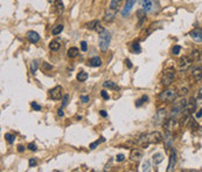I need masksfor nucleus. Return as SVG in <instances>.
Returning <instances> with one entry per match:
<instances>
[{"instance_id":"nucleus-1","label":"nucleus","mask_w":202,"mask_h":172,"mask_svg":"<svg viewBox=\"0 0 202 172\" xmlns=\"http://www.w3.org/2000/svg\"><path fill=\"white\" fill-rule=\"evenodd\" d=\"M162 141V136L160 132L158 131H153L150 134H143L140 135V137L137 141V144L141 145L143 148H146L148 144H158Z\"/></svg>"},{"instance_id":"nucleus-2","label":"nucleus","mask_w":202,"mask_h":172,"mask_svg":"<svg viewBox=\"0 0 202 172\" xmlns=\"http://www.w3.org/2000/svg\"><path fill=\"white\" fill-rule=\"evenodd\" d=\"M179 95L178 93L175 91L174 89H165V90H162L160 94H159V100L162 101V102H166V103H172V102H174L176 100V97H178Z\"/></svg>"},{"instance_id":"nucleus-3","label":"nucleus","mask_w":202,"mask_h":172,"mask_svg":"<svg viewBox=\"0 0 202 172\" xmlns=\"http://www.w3.org/2000/svg\"><path fill=\"white\" fill-rule=\"evenodd\" d=\"M186 107H187V101H186V99H181L180 101L174 102L173 108H172V113H171V117L176 118L179 115H181L185 111Z\"/></svg>"},{"instance_id":"nucleus-4","label":"nucleus","mask_w":202,"mask_h":172,"mask_svg":"<svg viewBox=\"0 0 202 172\" xmlns=\"http://www.w3.org/2000/svg\"><path fill=\"white\" fill-rule=\"evenodd\" d=\"M110 39H111V36H110V32L108 29H105L104 32H102L99 34V48L103 53H105L109 48Z\"/></svg>"},{"instance_id":"nucleus-5","label":"nucleus","mask_w":202,"mask_h":172,"mask_svg":"<svg viewBox=\"0 0 202 172\" xmlns=\"http://www.w3.org/2000/svg\"><path fill=\"white\" fill-rule=\"evenodd\" d=\"M175 77V73L174 69L172 68H167L165 72L162 73V76H161V84L164 87H169L172 84L173 80Z\"/></svg>"},{"instance_id":"nucleus-6","label":"nucleus","mask_w":202,"mask_h":172,"mask_svg":"<svg viewBox=\"0 0 202 172\" xmlns=\"http://www.w3.org/2000/svg\"><path fill=\"white\" fill-rule=\"evenodd\" d=\"M166 109H159L155 114V117H154V123L157 125H164V123L166 121Z\"/></svg>"},{"instance_id":"nucleus-7","label":"nucleus","mask_w":202,"mask_h":172,"mask_svg":"<svg viewBox=\"0 0 202 172\" xmlns=\"http://www.w3.org/2000/svg\"><path fill=\"white\" fill-rule=\"evenodd\" d=\"M193 63V59L190 56H182L179 61V69L180 70H187Z\"/></svg>"},{"instance_id":"nucleus-8","label":"nucleus","mask_w":202,"mask_h":172,"mask_svg":"<svg viewBox=\"0 0 202 172\" xmlns=\"http://www.w3.org/2000/svg\"><path fill=\"white\" fill-rule=\"evenodd\" d=\"M62 87L61 86H56L55 88H53L50 91H49V96H50V99L54 101H57V100H61V97H62Z\"/></svg>"},{"instance_id":"nucleus-9","label":"nucleus","mask_w":202,"mask_h":172,"mask_svg":"<svg viewBox=\"0 0 202 172\" xmlns=\"http://www.w3.org/2000/svg\"><path fill=\"white\" fill-rule=\"evenodd\" d=\"M190 38L195 41V42H202V29L201 28H194L189 33Z\"/></svg>"},{"instance_id":"nucleus-10","label":"nucleus","mask_w":202,"mask_h":172,"mask_svg":"<svg viewBox=\"0 0 202 172\" xmlns=\"http://www.w3.org/2000/svg\"><path fill=\"white\" fill-rule=\"evenodd\" d=\"M143 158V152L139 150V149H132L131 152H130V159L132 162H139L140 159Z\"/></svg>"},{"instance_id":"nucleus-11","label":"nucleus","mask_w":202,"mask_h":172,"mask_svg":"<svg viewBox=\"0 0 202 172\" xmlns=\"http://www.w3.org/2000/svg\"><path fill=\"white\" fill-rule=\"evenodd\" d=\"M26 38L28 39V41L32 43H36L40 41V35H39V33H36L35 30H29V32H27Z\"/></svg>"},{"instance_id":"nucleus-12","label":"nucleus","mask_w":202,"mask_h":172,"mask_svg":"<svg viewBox=\"0 0 202 172\" xmlns=\"http://www.w3.org/2000/svg\"><path fill=\"white\" fill-rule=\"evenodd\" d=\"M136 1H137V0H127V1H126L125 6H124L123 11H122V16H124V18H125L126 15L131 12V9H132L133 5L136 4Z\"/></svg>"},{"instance_id":"nucleus-13","label":"nucleus","mask_w":202,"mask_h":172,"mask_svg":"<svg viewBox=\"0 0 202 172\" xmlns=\"http://www.w3.org/2000/svg\"><path fill=\"white\" fill-rule=\"evenodd\" d=\"M196 106H197V102H196L193 97L190 99V101L189 102H187V107H186V109H185V111L183 113H187V114H193L194 111H195L196 109Z\"/></svg>"},{"instance_id":"nucleus-14","label":"nucleus","mask_w":202,"mask_h":172,"mask_svg":"<svg viewBox=\"0 0 202 172\" xmlns=\"http://www.w3.org/2000/svg\"><path fill=\"white\" fill-rule=\"evenodd\" d=\"M116 18V9L112 8H108L106 13L104 15V21L105 22H112Z\"/></svg>"},{"instance_id":"nucleus-15","label":"nucleus","mask_w":202,"mask_h":172,"mask_svg":"<svg viewBox=\"0 0 202 172\" xmlns=\"http://www.w3.org/2000/svg\"><path fill=\"white\" fill-rule=\"evenodd\" d=\"M175 163H176V152H175V150L173 149L172 152H171V156H169V163H168V167H167L168 172L172 171V170L174 169Z\"/></svg>"},{"instance_id":"nucleus-16","label":"nucleus","mask_w":202,"mask_h":172,"mask_svg":"<svg viewBox=\"0 0 202 172\" xmlns=\"http://www.w3.org/2000/svg\"><path fill=\"white\" fill-rule=\"evenodd\" d=\"M192 76H193L194 81H196V82L201 81L202 80V68H200V67L194 68V69H193V73H192Z\"/></svg>"},{"instance_id":"nucleus-17","label":"nucleus","mask_w":202,"mask_h":172,"mask_svg":"<svg viewBox=\"0 0 202 172\" xmlns=\"http://www.w3.org/2000/svg\"><path fill=\"white\" fill-rule=\"evenodd\" d=\"M164 142L166 144V146L169 148L172 144H173V136H172V134H171V131H166V134L164 135Z\"/></svg>"},{"instance_id":"nucleus-18","label":"nucleus","mask_w":202,"mask_h":172,"mask_svg":"<svg viewBox=\"0 0 202 172\" xmlns=\"http://www.w3.org/2000/svg\"><path fill=\"white\" fill-rule=\"evenodd\" d=\"M55 8H56V13H57V14L58 15L63 14V12H64V5H63V2L61 0H56Z\"/></svg>"},{"instance_id":"nucleus-19","label":"nucleus","mask_w":202,"mask_h":172,"mask_svg":"<svg viewBox=\"0 0 202 172\" xmlns=\"http://www.w3.org/2000/svg\"><path fill=\"white\" fill-rule=\"evenodd\" d=\"M68 57H70V59H75V57L80 54V50H78V48H76V47H71V48H69L68 49Z\"/></svg>"},{"instance_id":"nucleus-20","label":"nucleus","mask_w":202,"mask_h":172,"mask_svg":"<svg viewBox=\"0 0 202 172\" xmlns=\"http://www.w3.org/2000/svg\"><path fill=\"white\" fill-rule=\"evenodd\" d=\"M152 159H153L154 164L158 165V164H160L161 162L164 160V156H162V153H160V152H157V153H154L153 155Z\"/></svg>"},{"instance_id":"nucleus-21","label":"nucleus","mask_w":202,"mask_h":172,"mask_svg":"<svg viewBox=\"0 0 202 172\" xmlns=\"http://www.w3.org/2000/svg\"><path fill=\"white\" fill-rule=\"evenodd\" d=\"M143 9L145 12H151L152 11V1L151 0H143Z\"/></svg>"},{"instance_id":"nucleus-22","label":"nucleus","mask_w":202,"mask_h":172,"mask_svg":"<svg viewBox=\"0 0 202 172\" xmlns=\"http://www.w3.org/2000/svg\"><path fill=\"white\" fill-rule=\"evenodd\" d=\"M103 87L108 88V89H115V90H118L119 89V87L115 82H112V81H105L104 83H103Z\"/></svg>"},{"instance_id":"nucleus-23","label":"nucleus","mask_w":202,"mask_h":172,"mask_svg":"<svg viewBox=\"0 0 202 172\" xmlns=\"http://www.w3.org/2000/svg\"><path fill=\"white\" fill-rule=\"evenodd\" d=\"M102 65V60L98 56H94L90 59V66L91 67H99Z\"/></svg>"},{"instance_id":"nucleus-24","label":"nucleus","mask_w":202,"mask_h":172,"mask_svg":"<svg viewBox=\"0 0 202 172\" xmlns=\"http://www.w3.org/2000/svg\"><path fill=\"white\" fill-rule=\"evenodd\" d=\"M60 47H61V45L58 41H51V42L49 43V49L51 50V52H57V50L60 49Z\"/></svg>"},{"instance_id":"nucleus-25","label":"nucleus","mask_w":202,"mask_h":172,"mask_svg":"<svg viewBox=\"0 0 202 172\" xmlns=\"http://www.w3.org/2000/svg\"><path fill=\"white\" fill-rule=\"evenodd\" d=\"M62 30H63V25H56L55 27H53V29H51V34L53 35H58V34H61Z\"/></svg>"},{"instance_id":"nucleus-26","label":"nucleus","mask_w":202,"mask_h":172,"mask_svg":"<svg viewBox=\"0 0 202 172\" xmlns=\"http://www.w3.org/2000/svg\"><path fill=\"white\" fill-rule=\"evenodd\" d=\"M137 15H138V18H139V26H141L143 21L145 20V15H146V12H145L144 9H139V11L137 12Z\"/></svg>"},{"instance_id":"nucleus-27","label":"nucleus","mask_w":202,"mask_h":172,"mask_svg":"<svg viewBox=\"0 0 202 172\" xmlns=\"http://www.w3.org/2000/svg\"><path fill=\"white\" fill-rule=\"evenodd\" d=\"M103 142H105V138L104 137H101V138H99V141L97 139L96 142H94V143L90 144V146H89V148H90V150H95L98 145H99L101 143H103Z\"/></svg>"},{"instance_id":"nucleus-28","label":"nucleus","mask_w":202,"mask_h":172,"mask_svg":"<svg viewBox=\"0 0 202 172\" xmlns=\"http://www.w3.org/2000/svg\"><path fill=\"white\" fill-rule=\"evenodd\" d=\"M147 100H148V97H147L146 95H143L139 100H137V102H136V107H141Z\"/></svg>"},{"instance_id":"nucleus-29","label":"nucleus","mask_w":202,"mask_h":172,"mask_svg":"<svg viewBox=\"0 0 202 172\" xmlns=\"http://www.w3.org/2000/svg\"><path fill=\"white\" fill-rule=\"evenodd\" d=\"M76 79L78 80V81H81V82H83V81H85V80L88 79V74L85 72H80L77 74Z\"/></svg>"},{"instance_id":"nucleus-30","label":"nucleus","mask_w":202,"mask_h":172,"mask_svg":"<svg viewBox=\"0 0 202 172\" xmlns=\"http://www.w3.org/2000/svg\"><path fill=\"white\" fill-rule=\"evenodd\" d=\"M131 48H132V52L137 53V54H139L140 52H141V48H140V46H139V42H133L132 46H131Z\"/></svg>"},{"instance_id":"nucleus-31","label":"nucleus","mask_w":202,"mask_h":172,"mask_svg":"<svg viewBox=\"0 0 202 172\" xmlns=\"http://www.w3.org/2000/svg\"><path fill=\"white\" fill-rule=\"evenodd\" d=\"M5 139H6V142L8 144H12L14 142V139H15V136L12 135V134H5Z\"/></svg>"},{"instance_id":"nucleus-32","label":"nucleus","mask_w":202,"mask_h":172,"mask_svg":"<svg viewBox=\"0 0 202 172\" xmlns=\"http://www.w3.org/2000/svg\"><path fill=\"white\" fill-rule=\"evenodd\" d=\"M94 30H96L98 34H101L102 32H104L105 28L103 27V26H102V23H101V22L97 21V23H96V26H95V29H94Z\"/></svg>"},{"instance_id":"nucleus-33","label":"nucleus","mask_w":202,"mask_h":172,"mask_svg":"<svg viewBox=\"0 0 202 172\" xmlns=\"http://www.w3.org/2000/svg\"><path fill=\"white\" fill-rule=\"evenodd\" d=\"M188 94V88L187 87H181L180 89H179V93H178V95L179 96H185V95H187Z\"/></svg>"},{"instance_id":"nucleus-34","label":"nucleus","mask_w":202,"mask_h":172,"mask_svg":"<svg viewBox=\"0 0 202 172\" xmlns=\"http://www.w3.org/2000/svg\"><path fill=\"white\" fill-rule=\"evenodd\" d=\"M37 63H39V62H37L36 60H34V61L32 62V65H30V72H32V74H35L36 70H37V66H39Z\"/></svg>"},{"instance_id":"nucleus-35","label":"nucleus","mask_w":202,"mask_h":172,"mask_svg":"<svg viewBox=\"0 0 202 172\" xmlns=\"http://www.w3.org/2000/svg\"><path fill=\"white\" fill-rule=\"evenodd\" d=\"M123 0H112L111 4H110V8H112V9H116V8L118 7L119 2H122Z\"/></svg>"},{"instance_id":"nucleus-36","label":"nucleus","mask_w":202,"mask_h":172,"mask_svg":"<svg viewBox=\"0 0 202 172\" xmlns=\"http://www.w3.org/2000/svg\"><path fill=\"white\" fill-rule=\"evenodd\" d=\"M200 54H201V53H200L199 50L194 49L193 52H192V54H190V55H192L190 57H192L193 60H199V57H200Z\"/></svg>"},{"instance_id":"nucleus-37","label":"nucleus","mask_w":202,"mask_h":172,"mask_svg":"<svg viewBox=\"0 0 202 172\" xmlns=\"http://www.w3.org/2000/svg\"><path fill=\"white\" fill-rule=\"evenodd\" d=\"M180 50H181V47H180L179 45H175V46H173V49H172V53H173V55H179Z\"/></svg>"},{"instance_id":"nucleus-38","label":"nucleus","mask_w":202,"mask_h":172,"mask_svg":"<svg viewBox=\"0 0 202 172\" xmlns=\"http://www.w3.org/2000/svg\"><path fill=\"white\" fill-rule=\"evenodd\" d=\"M97 21L98 20H92V21H90L89 23H87V28L88 29H95V26H96Z\"/></svg>"},{"instance_id":"nucleus-39","label":"nucleus","mask_w":202,"mask_h":172,"mask_svg":"<svg viewBox=\"0 0 202 172\" xmlns=\"http://www.w3.org/2000/svg\"><path fill=\"white\" fill-rule=\"evenodd\" d=\"M68 102H69V95H64L62 97V108L67 107Z\"/></svg>"},{"instance_id":"nucleus-40","label":"nucleus","mask_w":202,"mask_h":172,"mask_svg":"<svg viewBox=\"0 0 202 172\" xmlns=\"http://www.w3.org/2000/svg\"><path fill=\"white\" fill-rule=\"evenodd\" d=\"M30 106H32V108L34 109L35 111H40V110L42 109L41 106H40V104H37L36 102H32V103H30Z\"/></svg>"},{"instance_id":"nucleus-41","label":"nucleus","mask_w":202,"mask_h":172,"mask_svg":"<svg viewBox=\"0 0 202 172\" xmlns=\"http://www.w3.org/2000/svg\"><path fill=\"white\" fill-rule=\"evenodd\" d=\"M42 68L46 69V70H51V69H53V66L47 63V62H43V63H42Z\"/></svg>"},{"instance_id":"nucleus-42","label":"nucleus","mask_w":202,"mask_h":172,"mask_svg":"<svg viewBox=\"0 0 202 172\" xmlns=\"http://www.w3.org/2000/svg\"><path fill=\"white\" fill-rule=\"evenodd\" d=\"M143 171H148L150 170V162L148 160H145V163L143 164Z\"/></svg>"},{"instance_id":"nucleus-43","label":"nucleus","mask_w":202,"mask_h":172,"mask_svg":"<svg viewBox=\"0 0 202 172\" xmlns=\"http://www.w3.org/2000/svg\"><path fill=\"white\" fill-rule=\"evenodd\" d=\"M28 164H29V167H33V166H36V165H37V162H36L35 158H30Z\"/></svg>"},{"instance_id":"nucleus-44","label":"nucleus","mask_w":202,"mask_h":172,"mask_svg":"<svg viewBox=\"0 0 202 172\" xmlns=\"http://www.w3.org/2000/svg\"><path fill=\"white\" fill-rule=\"evenodd\" d=\"M125 159V156L123 155V153H119V155H117V157H116V160L118 162V163H120V162H123Z\"/></svg>"},{"instance_id":"nucleus-45","label":"nucleus","mask_w":202,"mask_h":172,"mask_svg":"<svg viewBox=\"0 0 202 172\" xmlns=\"http://www.w3.org/2000/svg\"><path fill=\"white\" fill-rule=\"evenodd\" d=\"M196 102L197 103H202V89L199 90V94H197V99H196Z\"/></svg>"},{"instance_id":"nucleus-46","label":"nucleus","mask_w":202,"mask_h":172,"mask_svg":"<svg viewBox=\"0 0 202 172\" xmlns=\"http://www.w3.org/2000/svg\"><path fill=\"white\" fill-rule=\"evenodd\" d=\"M81 49L83 50V52H87V50H88V45H87L85 41H82V42H81Z\"/></svg>"},{"instance_id":"nucleus-47","label":"nucleus","mask_w":202,"mask_h":172,"mask_svg":"<svg viewBox=\"0 0 202 172\" xmlns=\"http://www.w3.org/2000/svg\"><path fill=\"white\" fill-rule=\"evenodd\" d=\"M28 149L30 151H36L37 150V148H36V145L34 143H29L28 144Z\"/></svg>"},{"instance_id":"nucleus-48","label":"nucleus","mask_w":202,"mask_h":172,"mask_svg":"<svg viewBox=\"0 0 202 172\" xmlns=\"http://www.w3.org/2000/svg\"><path fill=\"white\" fill-rule=\"evenodd\" d=\"M101 95H102V97H103L105 101L109 100V95H108V93H106L105 90H102V91H101Z\"/></svg>"},{"instance_id":"nucleus-49","label":"nucleus","mask_w":202,"mask_h":172,"mask_svg":"<svg viewBox=\"0 0 202 172\" xmlns=\"http://www.w3.org/2000/svg\"><path fill=\"white\" fill-rule=\"evenodd\" d=\"M81 101H82L83 103H88V102L90 101V97H89V96H81Z\"/></svg>"},{"instance_id":"nucleus-50","label":"nucleus","mask_w":202,"mask_h":172,"mask_svg":"<svg viewBox=\"0 0 202 172\" xmlns=\"http://www.w3.org/2000/svg\"><path fill=\"white\" fill-rule=\"evenodd\" d=\"M125 65L127 66V68H129V69H131V68H132V62H131L129 59H125Z\"/></svg>"},{"instance_id":"nucleus-51","label":"nucleus","mask_w":202,"mask_h":172,"mask_svg":"<svg viewBox=\"0 0 202 172\" xmlns=\"http://www.w3.org/2000/svg\"><path fill=\"white\" fill-rule=\"evenodd\" d=\"M57 115H58L60 117H63V116H64V113H63L62 108H60V109L57 110Z\"/></svg>"},{"instance_id":"nucleus-52","label":"nucleus","mask_w":202,"mask_h":172,"mask_svg":"<svg viewBox=\"0 0 202 172\" xmlns=\"http://www.w3.org/2000/svg\"><path fill=\"white\" fill-rule=\"evenodd\" d=\"M25 149H26V148H25L23 145H18V151H19V152H23Z\"/></svg>"},{"instance_id":"nucleus-53","label":"nucleus","mask_w":202,"mask_h":172,"mask_svg":"<svg viewBox=\"0 0 202 172\" xmlns=\"http://www.w3.org/2000/svg\"><path fill=\"white\" fill-rule=\"evenodd\" d=\"M201 117H202V108L196 113V118H201Z\"/></svg>"},{"instance_id":"nucleus-54","label":"nucleus","mask_w":202,"mask_h":172,"mask_svg":"<svg viewBox=\"0 0 202 172\" xmlns=\"http://www.w3.org/2000/svg\"><path fill=\"white\" fill-rule=\"evenodd\" d=\"M99 114H101V116H102V117H108V114L105 113L104 110H101V111H99Z\"/></svg>"},{"instance_id":"nucleus-55","label":"nucleus","mask_w":202,"mask_h":172,"mask_svg":"<svg viewBox=\"0 0 202 172\" xmlns=\"http://www.w3.org/2000/svg\"><path fill=\"white\" fill-rule=\"evenodd\" d=\"M76 118H77V120H82V116H78V115H77Z\"/></svg>"},{"instance_id":"nucleus-56","label":"nucleus","mask_w":202,"mask_h":172,"mask_svg":"<svg viewBox=\"0 0 202 172\" xmlns=\"http://www.w3.org/2000/svg\"><path fill=\"white\" fill-rule=\"evenodd\" d=\"M201 54H202V49H201Z\"/></svg>"}]
</instances>
